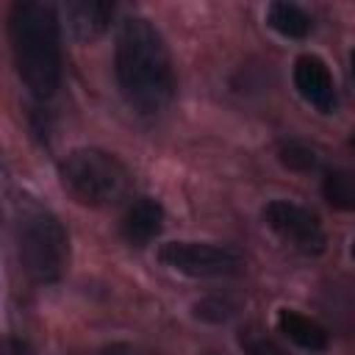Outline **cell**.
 <instances>
[{
    "label": "cell",
    "mask_w": 355,
    "mask_h": 355,
    "mask_svg": "<svg viewBox=\"0 0 355 355\" xmlns=\"http://www.w3.org/2000/svg\"><path fill=\"white\" fill-rule=\"evenodd\" d=\"M114 75L125 103L155 116L175 97V67L161 31L147 17H128L116 31Z\"/></svg>",
    "instance_id": "cell-1"
},
{
    "label": "cell",
    "mask_w": 355,
    "mask_h": 355,
    "mask_svg": "<svg viewBox=\"0 0 355 355\" xmlns=\"http://www.w3.org/2000/svg\"><path fill=\"white\" fill-rule=\"evenodd\" d=\"M8 39L19 80L47 100L61 83V19L58 8L44 0H17L8 11Z\"/></svg>",
    "instance_id": "cell-2"
},
{
    "label": "cell",
    "mask_w": 355,
    "mask_h": 355,
    "mask_svg": "<svg viewBox=\"0 0 355 355\" xmlns=\"http://www.w3.org/2000/svg\"><path fill=\"white\" fill-rule=\"evenodd\" d=\"M11 236L19 269L39 286L58 283L69 263V236L61 219L31 194H19L11 208Z\"/></svg>",
    "instance_id": "cell-3"
},
{
    "label": "cell",
    "mask_w": 355,
    "mask_h": 355,
    "mask_svg": "<svg viewBox=\"0 0 355 355\" xmlns=\"http://www.w3.org/2000/svg\"><path fill=\"white\" fill-rule=\"evenodd\" d=\"M58 180L64 191L86 205V208H105L119 202L130 191V172L128 166L100 147H75L58 161Z\"/></svg>",
    "instance_id": "cell-4"
},
{
    "label": "cell",
    "mask_w": 355,
    "mask_h": 355,
    "mask_svg": "<svg viewBox=\"0 0 355 355\" xmlns=\"http://www.w3.org/2000/svg\"><path fill=\"white\" fill-rule=\"evenodd\" d=\"M158 261L189 277H230L244 266V258L233 247L208 241H166L158 247Z\"/></svg>",
    "instance_id": "cell-5"
},
{
    "label": "cell",
    "mask_w": 355,
    "mask_h": 355,
    "mask_svg": "<svg viewBox=\"0 0 355 355\" xmlns=\"http://www.w3.org/2000/svg\"><path fill=\"white\" fill-rule=\"evenodd\" d=\"M263 219L283 241H288L294 250H300L305 255H322L327 247V236H324L319 216L300 202L272 200L263 208Z\"/></svg>",
    "instance_id": "cell-6"
},
{
    "label": "cell",
    "mask_w": 355,
    "mask_h": 355,
    "mask_svg": "<svg viewBox=\"0 0 355 355\" xmlns=\"http://www.w3.org/2000/svg\"><path fill=\"white\" fill-rule=\"evenodd\" d=\"M291 78H294V89L300 92V97L313 105L316 111L322 114H330L336 108V86H333V75H330V67L313 55V53H305L294 61V69H291Z\"/></svg>",
    "instance_id": "cell-7"
},
{
    "label": "cell",
    "mask_w": 355,
    "mask_h": 355,
    "mask_svg": "<svg viewBox=\"0 0 355 355\" xmlns=\"http://www.w3.org/2000/svg\"><path fill=\"white\" fill-rule=\"evenodd\" d=\"M116 14V6L108 0H67L64 17L67 28L78 42H92L103 36Z\"/></svg>",
    "instance_id": "cell-8"
},
{
    "label": "cell",
    "mask_w": 355,
    "mask_h": 355,
    "mask_svg": "<svg viewBox=\"0 0 355 355\" xmlns=\"http://www.w3.org/2000/svg\"><path fill=\"white\" fill-rule=\"evenodd\" d=\"M164 227V208L158 200L153 197H139L128 205L125 216H122V236L133 244V247H144L150 244Z\"/></svg>",
    "instance_id": "cell-9"
},
{
    "label": "cell",
    "mask_w": 355,
    "mask_h": 355,
    "mask_svg": "<svg viewBox=\"0 0 355 355\" xmlns=\"http://www.w3.org/2000/svg\"><path fill=\"white\" fill-rule=\"evenodd\" d=\"M277 327L291 344H297L300 349H308V352H322L330 344L327 330L316 319H311L300 311H291V308H283L277 313Z\"/></svg>",
    "instance_id": "cell-10"
},
{
    "label": "cell",
    "mask_w": 355,
    "mask_h": 355,
    "mask_svg": "<svg viewBox=\"0 0 355 355\" xmlns=\"http://www.w3.org/2000/svg\"><path fill=\"white\" fill-rule=\"evenodd\" d=\"M266 25L272 31H277L280 36H286V39H305L313 28V19L297 3L275 0V3L266 6Z\"/></svg>",
    "instance_id": "cell-11"
},
{
    "label": "cell",
    "mask_w": 355,
    "mask_h": 355,
    "mask_svg": "<svg viewBox=\"0 0 355 355\" xmlns=\"http://www.w3.org/2000/svg\"><path fill=\"white\" fill-rule=\"evenodd\" d=\"M322 197L336 211H355V172L344 166L327 169L322 178Z\"/></svg>",
    "instance_id": "cell-12"
},
{
    "label": "cell",
    "mask_w": 355,
    "mask_h": 355,
    "mask_svg": "<svg viewBox=\"0 0 355 355\" xmlns=\"http://www.w3.org/2000/svg\"><path fill=\"white\" fill-rule=\"evenodd\" d=\"M277 158H280V164H283L286 169H291V172H313V169H319V161H322L319 150H316L313 144H308V141H300V139H286V141H280Z\"/></svg>",
    "instance_id": "cell-13"
},
{
    "label": "cell",
    "mask_w": 355,
    "mask_h": 355,
    "mask_svg": "<svg viewBox=\"0 0 355 355\" xmlns=\"http://www.w3.org/2000/svg\"><path fill=\"white\" fill-rule=\"evenodd\" d=\"M239 344H241V352H244V355H288L275 338L263 336L261 330H247V333H241Z\"/></svg>",
    "instance_id": "cell-14"
},
{
    "label": "cell",
    "mask_w": 355,
    "mask_h": 355,
    "mask_svg": "<svg viewBox=\"0 0 355 355\" xmlns=\"http://www.w3.org/2000/svg\"><path fill=\"white\" fill-rule=\"evenodd\" d=\"M197 316L205 319V322H227L233 313H236V302L225 300V297H208L202 302L194 305Z\"/></svg>",
    "instance_id": "cell-15"
},
{
    "label": "cell",
    "mask_w": 355,
    "mask_h": 355,
    "mask_svg": "<svg viewBox=\"0 0 355 355\" xmlns=\"http://www.w3.org/2000/svg\"><path fill=\"white\" fill-rule=\"evenodd\" d=\"M97 355H158V352H153L144 344H133V341H111V344L100 347Z\"/></svg>",
    "instance_id": "cell-16"
},
{
    "label": "cell",
    "mask_w": 355,
    "mask_h": 355,
    "mask_svg": "<svg viewBox=\"0 0 355 355\" xmlns=\"http://www.w3.org/2000/svg\"><path fill=\"white\" fill-rule=\"evenodd\" d=\"M3 355H33V347L19 336H8L3 344Z\"/></svg>",
    "instance_id": "cell-17"
},
{
    "label": "cell",
    "mask_w": 355,
    "mask_h": 355,
    "mask_svg": "<svg viewBox=\"0 0 355 355\" xmlns=\"http://www.w3.org/2000/svg\"><path fill=\"white\" fill-rule=\"evenodd\" d=\"M349 69H352V78H355V50L349 53Z\"/></svg>",
    "instance_id": "cell-18"
},
{
    "label": "cell",
    "mask_w": 355,
    "mask_h": 355,
    "mask_svg": "<svg viewBox=\"0 0 355 355\" xmlns=\"http://www.w3.org/2000/svg\"><path fill=\"white\" fill-rule=\"evenodd\" d=\"M349 147H352V150H355V133H352V136H349Z\"/></svg>",
    "instance_id": "cell-19"
},
{
    "label": "cell",
    "mask_w": 355,
    "mask_h": 355,
    "mask_svg": "<svg viewBox=\"0 0 355 355\" xmlns=\"http://www.w3.org/2000/svg\"><path fill=\"white\" fill-rule=\"evenodd\" d=\"M349 252H352V258H355V241H352V250H349Z\"/></svg>",
    "instance_id": "cell-20"
}]
</instances>
